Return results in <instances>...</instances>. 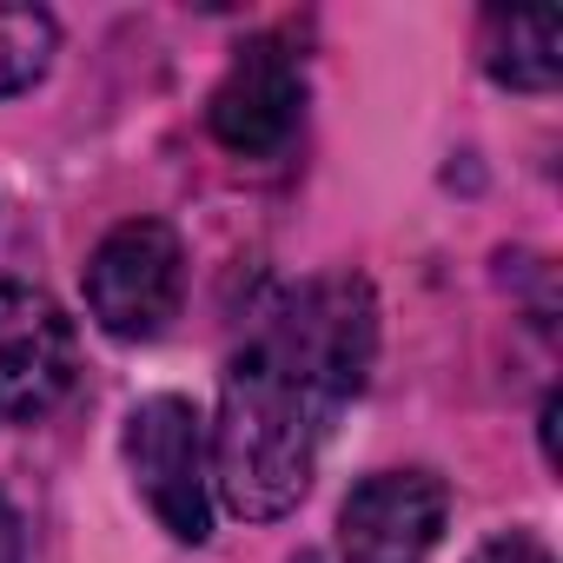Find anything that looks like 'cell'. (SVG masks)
Here are the masks:
<instances>
[{"label":"cell","instance_id":"4","mask_svg":"<svg viewBox=\"0 0 563 563\" xmlns=\"http://www.w3.org/2000/svg\"><path fill=\"white\" fill-rule=\"evenodd\" d=\"M299 113H306V74L286 41H245L206 107L219 146H232L239 159L286 153L299 133Z\"/></svg>","mask_w":563,"mask_h":563},{"label":"cell","instance_id":"8","mask_svg":"<svg viewBox=\"0 0 563 563\" xmlns=\"http://www.w3.org/2000/svg\"><path fill=\"white\" fill-rule=\"evenodd\" d=\"M60 47V27L47 8H0V100L27 93Z\"/></svg>","mask_w":563,"mask_h":563},{"label":"cell","instance_id":"1","mask_svg":"<svg viewBox=\"0 0 563 563\" xmlns=\"http://www.w3.org/2000/svg\"><path fill=\"white\" fill-rule=\"evenodd\" d=\"M378 306L365 278H319L232 358L212 424V490L232 517H286L319 464L339 405L365 385Z\"/></svg>","mask_w":563,"mask_h":563},{"label":"cell","instance_id":"9","mask_svg":"<svg viewBox=\"0 0 563 563\" xmlns=\"http://www.w3.org/2000/svg\"><path fill=\"white\" fill-rule=\"evenodd\" d=\"M477 563H556L537 537H523V530H510V537H490L484 550H477Z\"/></svg>","mask_w":563,"mask_h":563},{"label":"cell","instance_id":"10","mask_svg":"<svg viewBox=\"0 0 563 563\" xmlns=\"http://www.w3.org/2000/svg\"><path fill=\"white\" fill-rule=\"evenodd\" d=\"M0 563H27V530L8 504H0Z\"/></svg>","mask_w":563,"mask_h":563},{"label":"cell","instance_id":"2","mask_svg":"<svg viewBox=\"0 0 563 563\" xmlns=\"http://www.w3.org/2000/svg\"><path fill=\"white\" fill-rule=\"evenodd\" d=\"M179 286H186V252L179 232L159 219L113 225L87 258V312L113 339H159L166 319L179 312Z\"/></svg>","mask_w":563,"mask_h":563},{"label":"cell","instance_id":"5","mask_svg":"<svg viewBox=\"0 0 563 563\" xmlns=\"http://www.w3.org/2000/svg\"><path fill=\"white\" fill-rule=\"evenodd\" d=\"M74 385V325L67 312L21 286V278H0V418L27 424L47 418Z\"/></svg>","mask_w":563,"mask_h":563},{"label":"cell","instance_id":"7","mask_svg":"<svg viewBox=\"0 0 563 563\" xmlns=\"http://www.w3.org/2000/svg\"><path fill=\"white\" fill-rule=\"evenodd\" d=\"M484 67L517 93H550L563 74V21L550 8H517L484 21Z\"/></svg>","mask_w":563,"mask_h":563},{"label":"cell","instance_id":"3","mask_svg":"<svg viewBox=\"0 0 563 563\" xmlns=\"http://www.w3.org/2000/svg\"><path fill=\"white\" fill-rule=\"evenodd\" d=\"M126 471L153 517L179 543H206L212 530V457H206V418L186 398H146L126 418Z\"/></svg>","mask_w":563,"mask_h":563},{"label":"cell","instance_id":"6","mask_svg":"<svg viewBox=\"0 0 563 563\" xmlns=\"http://www.w3.org/2000/svg\"><path fill=\"white\" fill-rule=\"evenodd\" d=\"M444 484L431 471H378L345 497L339 543L345 563H431L444 537Z\"/></svg>","mask_w":563,"mask_h":563}]
</instances>
